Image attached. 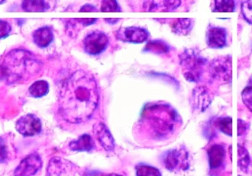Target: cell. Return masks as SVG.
I'll list each match as a JSON object with an SVG mask.
<instances>
[{"label": "cell", "mask_w": 252, "mask_h": 176, "mask_svg": "<svg viewBox=\"0 0 252 176\" xmlns=\"http://www.w3.org/2000/svg\"><path fill=\"white\" fill-rule=\"evenodd\" d=\"M60 113L73 124L85 122L92 117L99 103L98 84L94 75L79 70L62 84L59 93Z\"/></svg>", "instance_id": "1"}, {"label": "cell", "mask_w": 252, "mask_h": 176, "mask_svg": "<svg viewBox=\"0 0 252 176\" xmlns=\"http://www.w3.org/2000/svg\"><path fill=\"white\" fill-rule=\"evenodd\" d=\"M42 63L30 52L14 50L8 53L0 68L8 84L23 82L34 76L42 69Z\"/></svg>", "instance_id": "2"}, {"label": "cell", "mask_w": 252, "mask_h": 176, "mask_svg": "<svg viewBox=\"0 0 252 176\" xmlns=\"http://www.w3.org/2000/svg\"><path fill=\"white\" fill-rule=\"evenodd\" d=\"M141 117V123L151 127L157 136H161L173 132L181 120L177 111L165 104H148L143 109Z\"/></svg>", "instance_id": "3"}, {"label": "cell", "mask_w": 252, "mask_h": 176, "mask_svg": "<svg viewBox=\"0 0 252 176\" xmlns=\"http://www.w3.org/2000/svg\"><path fill=\"white\" fill-rule=\"evenodd\" d=\"M180 63L186 79L190 82H198L208 65V60L201 56L200 52L194 49H187L180 55Z\"/></svg>", "instance_id": "4"}, {"label": "cell", "mask_w": 252, "mask_h": 176, "mask_svg": "<svg viewBox=\"0 0 252 176\" xmlns=\"http://www.w3.org/2000/svg\"><path fill=\"white\" fill-rule=\"evenodd\" d=\"M163 163L169 171L187 170L189 168L188 152L184 148L170 149L163 155Z\"/></svg>", "instance_id": "5"}, {"label": "cell", "mask_w": 252, "mask_h": 176, "mask_svg": "<svg viewBox=\"0 0 252 176\" xmlns=\"http://www.w3.org/2000/svg\"><path fill=\"white\" fill-rule=\"evenodd\" d=\"M109 41V37L105 33L100 31H93L84 39V49L88 54L97 56L106 50Z\"/></svg>", "instance_id": "6"}, {"label": "cell", "mask_w": 252, "mask_h": 176, "mask_svg": "<svg viewBox=\"0 0 252 176\" xmlns=\"http://www.w3.org/2000/svg\"><path fill=\"white\" fill-rule=\"evenodd\" d=\"M116 38L124 42L141 44L148 40L150 34L145 28L140 27L121 28L116 32Z\"/></svg>", "instance_id": "7"}, {"label": "cell", "mask_w": 252, "mask_h": 176, "mask_svg": "<svg viewBox=\"0 0 252 176\" xmlns=\"http://www.w3.org/2000/svg\"><path fill=\"white\" fill-rule=\"evenodd\" d=\"M209 75L213 79L220 81H228L231 78V57L215 59L209 65Z\"/></svg>", "instance_id": "8"}, {"label": "cell", "mask_w": 252, "mask_h": 176, "mask_svg": "<svg viewBox=\"0 0 252 176\" xmlns=\"http://www.w3.org/2000/svg\"><path fill=\"white\" fill-rule=\"evenodd\" d=\"M41 120L33 114L22 116L16 123V130L23 136H34L42 132Z\"/></svg>", "instance_id": "9"}, {"label": "cell", "mask_w": 252, "mask_h": 176, "mask_svg": "<svg viewBox=\"0 0 252 176\" xmlns=\"http://www.w3.org/2000/svg\"><path fill=\"white\" fill-rule=\"evenodd\" d=\"M77 167L63 158H53L48 167V176H76Z\"/></svg>", "instance_id": "10"}, {"label": "cell", "mask_w": 252, "mask_h": 176, "mask_svg": "<svg viewBox=\"0 0 252 176\" xmlns=\"http://www.w3.org/2000/svg\"><path fill=\"white\" fill-rule=\"evenodd\" d=\"M42 160L38 154L25 158L14 171V176H33L42 168Z\"/></svg>", "instance_id": "11"}, {"label": "cell", "mask_w": 252, "mask_h": 176, "mask_svg": "<svg viewBox=\"0 0 252 176\" xmlns=\"http://www.w3.org/2000/svg\"><path fill=\"white\" fill-rule=\"evenodd\" d=\"M206 44L211 48H222L227 44L226 30L210 25L206 31Z\"/></svg>", "instance_id": "12"}, {"label": "cell", "mask_w": 252, "mask_h": 176, "mask_svg": "<svg viewBox=\"0 0 252 176\" xmlns=\"http://www.w3.org/2000/svg\"><path fill=\"white\" fill-rule=\"evenodd\" d=\"M94 132L101 146L107 151H113L116 146L114 139L108 127L103 122L94 124Z\"/></svg>", "instance_id": "13"}, {"label": "cell", "mask_w": 252, "mask_h": 176, "mask_svg": "<svg viewBox=\"0 0 252 176\" xmlns=\"http://www.w3.org/2000/svg\"><path fill=\"white\" fill-rule=\"evenodd\" d=\"M210 170H216L223 165L225 158V148L221 144H214L208 149Z\"/></svg>", "instance_id": "14"}, {"label": "cell", "mask_w": 252, "mask_h": 176, "mask_svg": "<svg viewBox=\"0 0 252 176\" xmlns=\"http://www.w3.org/2000/svg\"><path fill=\"white\" fill-rule=\"evenodd\" d=\"M192 102L194 107L203 112L212 102V98L207 89L198 87L192 92Z\"/></svg>", "instance_id": "15"}, {"label": "cell", "mask_w": 252, "mask_h": 176, "mask_svg": "<svg viewBox=\"0 0 252 176\" xmlns=\"http://www.w3.org/2000/svg\"><path fill=\"white\" fill-rule=\"evenodd\" d=\"M54 33L49 27H42L35 31L33 39L35 44L41 48L48 47L54 40Z\"/></svg>", "instance_id": "16"}, {"label": "cell", "mask_w": 252, "mask_h": 176, "mask_svg": "<svg viewBox=\"0 0 252 176\" xmlns=\"http://www.w3.org/2000/svg\"><path fill=\"white\" fill-rule=\"evenodd\" d=\"M70 149L76 152H90L95 148V143L89 134H83L77 139L70 142Z\"/></svg>", "instance_id": "17"}, {"label": "cell", "mask_w": 252, "mask_h": 176, "mask_svg": "<svg viewBox=\"0 0 252 176\" xmlns=\"http://www.w3.org/2000/svg\"><path fill=\"white\" fill-rule=\"evenodd\" d=\"M169 50L170 47L166 41L160 39H155L148 41L143 50L144 52H150L160 55L169 53Z\"/></svg>", "instance_id": "18"}, {"label": "cell", "mask_w": 252, "mask_h": 176, "mask_svg": "<svg viewBox=\"0 0 252 176\" xmlns=\"http://www.w3.org/2000/svg\"><path fill=\"white\" fill-rule=\"evenodd\" d=\"M192 25L191 19H177L172 23V30L178 35H187L191 31Z\"/></svg>", "instance_id": "19"}, {"label": "cell", "mask_w": 252, "mask_h": 176, "mask_svg": "<svg viewBox=\"0 0 252 176\" xmlns=\"http://www.w3.org/2000/svg\"><path fill=\"white\" fill-rule=\"evenodd\" d=\"M49 91V84L46 81L40 80L33 83L30 88L29 93L34 98H42L48 94Z\"/></svg>", "instance_id": "20"}, {"label": "cell", "mask_w": 252, "mask_h": 176, "mask_svg": "<svg viewBox=\"0 0 252 176\" xmlns=\"http://www.w3.org/2000/svg\"><path fill=\"white\" fill-rule=\"evenodd\" d=\"M23 10L27 12H45L50 8L46 1H24L22 4Z\"/></svg>", "instance_id": "21"}, {"label": "cell", "mask_w": 252, "mask_h": 176, "mask_svg": "<svg viewBox=\"0 0 252 176\" xmlns=\"http://www.w3.org/2000/svg\"><path fill=\"white\" fill-rule=\"evenodd\" d=\"M238 167L243 173H247L249 172V166L251 164L250 156H249V152L247 149L243 146L238 145Z\"/></svg>", "instance_id": "22"}, {"label": "cell", "mask_w": 252, "mask_h": 176, "mask_svg": "<svg viewBox=\"0 0 252 176\" xmlns=\"http://www.w3.org/2000/svg\"><path fill=\"white\" fill-rule=\"evenodd\" d=\"M235 9V2L232 0H217L214 1L213 12L231 13Z\"/></svg>", "instance_id": "23"}, {"label": "cell", "mask_w": 252, "mask_h": 176, "mask_svg": "<svg viewBox=\"0 0 252 176\" xmlns=\"http://www.w3.org/2000/svg\"><path fill=\"white\" fill-rule=\"evenodd\" d=\"M215 125L224 134L229 136L232 135V119L231 117H220L217 118Z\"/></svg>", "instance_id": "24"}, {"label": "cell", "mask_w": 252, "mask_h": 176, "mask_svg": "<svg viewBox=\"0 0 252 176\" xmlns=\"http://www.w3.org/2000/svg\"><path fill=\"white\" fill-rule=\"evenodd\" d=\"M136 176H162L158 169L147 164H138L135 167Z\"/></svg>", "instance_id": "25"}, {"label": "cell", "mask_w": 252, "mask_h": 176, "mask_svg": "<svg viewBox=\"0 0 252 176\" xmlns=\"http://www.w3.org/2000/svg\"><path fill=\"white\" fill-rule=\"evenodd\" d=\"M101 11L121 12L122 10L118 1L109 0V1H103L101 2Z\"/></svg>", "instance_id": "26"}, {"label": "cell", "mask_w": 252, "mask_h": 176, "mask_svg": "<svg viewBox=\"0 0 252 176\" xmlns=\"http://www.w3.org/2000/svg\"><path fill=\"white\" fill-rule=\"evenodd\" d=\"M252 1H245L242 3L241 12L244 19L252 24Z\"/></svg>", "instance_id": "27"}, {"label": "cell", "mask_w": 252, "mask_h": 176, "mask_svg": "<svg viewBox=\"0 0 252 176\" xmlns=\"http://www.w3.org/2000/svg\"><path fill=\"white\" fill-rule=\"evenodd\" d=\"M252 86L249 85L246 87V88L242 92V99L243 103L247 106L250 112L252 110Z\"/></svg>", "instance_id": "28"}, {"label": "cell", "mask_w": 252, "mask_h": 176, "mask_svg": "<svg viewBox=\"0 0 252 176\" xmlns=\"http://www.w3.org/2000/svg\"><path fill=\"white\" fill-rule=\"evenodd\" d=\"M11 32V25L8 22L0 20V39L8 37Z\"/></svg>", "instance_id": "29"}, {"label": "cell", "mask_w": 252, "mask_h": 176, "mask_svg": "<svg viewBox=\"0 0 252 176\" xmlns=\"http://www.w3.org/2000/svg\"><path fill=\"white\" fill-rule=\"evenodd\" d=\"M8 158V147L5 141L0 137V163H5Z\"/></svg>", "instance_id": "30"}, {"label": "cell", "mask_w": 252, "mask_h": 176, "mask_svg": "<svg viewBox=\"0 0 252 176\" xmlns=\"http://www.w3.org/2000/svg\"><path fill=\"white\" fill-rule=\"evenodd\" d=\"M237 135L239 137L243 136L247 132L249 128V124L241 119H238L237 121Z\"/></svg>", "instance_id": "31"}, {"label": "cell", "mask_w": 252, "mask_h": 176, "mask_svg": "<svg viewBox=\"0 0 252 176\" xmlns=\"http://www.w3.org/2000/svg\"><path fill=\"white\" fill-rule=\"evenodd\" d=\"M80 12H97L98 11L97 7L94 4H86L81 7Z\"/></svg>", "instance_id": "32"}, {"label": "cell", "mask_w": 252, "mask_h": 176, "mask_svg": "<svg viewBox=\"0 0 252 176\" xmlns=\"http://www.w3.org/2000/svg\"><path fill=\"white\" fill-rule=\"evenodd\" d=\"M78 22H80L84 26H88V25H93V24L95 23L97 21V19H76Z\"/></svg>", "instance_id": "33"}, {"label": "cell", "mask_w": 252, "mask_h": 176, "mask_svg": "<svg viewBox=\"0 0 252 176\" xmlns=\"http://www.w3.org/2000/svg\"><path fill=\"white\" fill-rule=\"evenodd\" d=\"M119 20H120V19H105V21H107L108 23L111 24V25L117 23Z\"/></svg>", "instance_id": "34"}, {"label": "cell", "mask_w": 252, "mask_h": 176, "mask_svg": "<svg viewBox=\"0 0 252 176\" xmlns=\"http://www.w3.org/2000/svg\"><path fill=\"white\" fill-rule=\"evenodd\" d=\"M103 176H122L121 175L116 174V173H111V174L104 175Z\"/></svg>", "instance_id": "35"}, {"label": "cell", "mask_w": 252, "mask_h": 176, "mask_svg": "<svg viewBox=\"0 0 252 176\" xmlns=\"http://www.w3.org/2000/svg\"><path fill=\"white\" fill-rule=\"evenodd\" d=\"M5 1H0V4H2V3H5Z\"/></svg>", "instance_id": "36"}, {"label": "cell", "mask_w": 252, "mask_h": 176, "mask_svg": "<svg viewBox=\"0 0 252 176\" xmlns=\"http://www.w3.org/2000/svg\"></svg>", "instance_id": "37"}]
</instances>
